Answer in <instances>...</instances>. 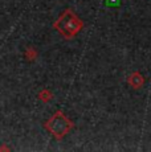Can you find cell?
<instances>
[{
  "label": "cell",
  "instance_id": "6da1fadb",
  "mask_svg": "<svg viewBox=\"0 0 151 152\" xmlns=\"http://www.w3.org/2000/svg\"><path fill=\"white\" fill-rule=\"evenodd\" d=\"M106 3L109 5H113V7H117L119 4V0H106Z\"/></svg>",
  "mask_w": 151,
  "mask_h": 152
}]
</instances>
